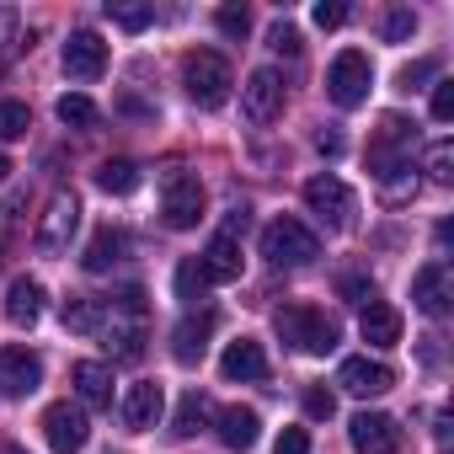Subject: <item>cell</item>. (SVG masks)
I'll list each match as a JSON object with an SVG mask.
<instances>
[{"mask_svg": "<svg viewBox=\"0 0 454 454\" xmlns=\"http://www.w3.org/2000/svg\"><path fill=\"white\" fill-rule=\"evenodd\" d=\"M337 385L348 390V395H385L390 385H395V369L390 364H380V358H348L342 369H337Z\"/></svg>", "mask_w": 454, "mask_h": 454, "instance_id": "cell-17", "label": "cell"}, {"mask_svg": "<svg viewBox=\"0 0 454 454\" xmlns=\"http://www.w3.org/2000/svg\"><path fill=\"white\" fill-rule=\"evenodd\" d=\"M160 411H166V390H160L155 380L129 385V390H123V401H118V417H123V427H129V433L155 427V422H160Z\"/></svg>", "mask_w": 454, "mask_h": 454, "instance_id": "cell-16", "label": "cell"}, {"mask_svg": "<svg viewBox=\"0 0 454 454\" xmlns=\"http://www.w3.org/2000/svg\"><path fill=\"white\" fill-rule=\"evenodd\" d=\"M332 411H337V395H332L326 385H310V390H305V417L321 422V417H332Z\"/></svg>", "mask_w": 454, "mask_h": 454, "instance_id": "cell-39", "label": "cell"}, {"mask_svg": "<svg viewBox=\"0 0 454 454\" xmlns=\"http://www.w3.org/2000/svg\"><path fill=\"white\" fill-rule=\"evenodd\" d=\"M123 252H129V236L113 231V224H102V231L91 236V247H86V257H81V268L86 273H113L123 262Z\"/></svg>", "mask_w": 454, "mask_h": 454, "instance_id": "cell-23", "label": "cell"}, {"mask_svg": "<svg viewBox=\"0 0 454 454\" xmlns=\"http://www.w3.org/2000/svg\"><path fill=\"white\" fill-rule=\"evenodd\" d=\"M214 27H219L224 38H247V33H252V12H247V6H219V12H214Z\"/></svg>", "mask_w": 454, "mask_h": 454, "instance_id": "cell-32", "label": "cell"}, {"mask_svg": "<svg viewBox=\"0 0 454 454\" xmlns=\"http://www.w3.org/2000/svg\"><path fill=\"white\" fill-rule=\"evenodd\" d=\"M43 385V364L27 348H0V395L6 401H27Z\"/></svg>", "mask_w": 454, "mask_h": 454, "instance_id": "cell-12", "label": "cell"}, {"mask_svg": "<svg viewBox=\"0 0 454 454\" xmlns=\"http://www.w3.org/2000/svg\"><path fill=\"white\" fill-rule=\"evenodd\" d=\"M268 43H273V54H300V27L294 22H273Z\"/></svg>", "mask_w": 454, "mask_h": 454, "instance_id": "cell-40", "label": "cell"}, {"mask_svg": "<svg viewBox=\"0 0 454 454\" xmlns=\"http://www.w3.org/2000/svg\"><path fill=\"white\" fill-rule=\"evenodd\" d=\"M198 268H203V278H208V284H236V278H241V241L219 231V236L203 247Z\"/></svg>", "mask_w": 454, "mask_h": 454, "instance_id": "cell-20", "label": "cell"}, {"mask_svg": "<svg viewBox=\"0 0 454 454\" xmlns=\"http://www.w3.org/2000/svg\"><path fill=\"white\" fill-rule=\"evenodd\" d=\"M97 187L113 192V198H129V192L139 187V166H134V160H102V166H97Z\"/></svg>", "mask_w": 454, "mask_h": 454, "instance_id": "cell-26", "label": "cell"}, {"mask_svg": "<svg viewBox=\"0 0 454 454\" xmlns=\"http://www.w3.org/2000/svg\"><path fill=\"white\" fill-rule=\"evenodd\" d=\"M427 176L443 187V182H454V145L449 139H438L433 150H427Z\"/></svg>", "mask_w": 454, "mask_h": 454, "instance_id": "cell-34", "label": "cell"}, {"mask_svg": "<svg viewBox=\"0 0 454 454\" xmlns=\"http://www.w3.org/2000/svg\"><path fill=\"white\" fill-rule=\"evenodd\" d=\"M369 86H374V70H369V54L358 49H342L326 70V97L337 107H364L369 102Z\"/></svg>", "mask_w": 454, "mask_h": 454, "instance_id": "cell-8", "label": "cell"}, {"mask_svg": "<svg viewBox=\"0 0 454 454\" xmlns=\"http://www.w3.org/2000/svg\"><path fill=\"white\" fill-rule=\"evenodd\" d=\"M214 433H219V443H224V449H252V443H257V433H262V417H257L252 406H224Z\"/></svg>", "mask_w": 454, "mask_h": 454, "instance_id": "cell-22", "label": "cell"}, {"mask_svg": "<svg viewBox=\"0 0 454 454\" xmlns=\"http://www.w3.org/2000/svg\"><path fill=\"white\" fill-rule=\"evenodd\" d=\"M305 208L326 224V231H353V214H358L353 187L342 176H332V171H321V176L305 182Z\"/></svg>", "mask_w": 454, "mask_h": 454, "instance_id": "cell-6", "label": "cell"}, {"mask_svg": "<svg viewBox=\"0 0 454 454\" xmlns=\"http://www.w3.org/2000/svg\"><path fill=\"white\" fill-rule=\"evenodd\" d=\"M208 294V278H203V268H198V257H187L182 268H176V300H187V305H198Z\"/></svg>", "mask_w": 454, "mask_h": 454, "instance_id": "cell-31", "label": "cell"}, {"mask_svg": "<svg viewBox=\"0 0 454 454\" xmlns=\"http://www.w3.org/2000/svg\"><path fill=\"white\" fill-rule=\"evenodd\" d=\"M262 257L273 262V268H305V262H316L321 257V236L310 231L305 219H273L268 231H262Z\"/></svg>", "mask_w": 454, "mask_h": 454, "instance_id": "cell-5", "label": "cell"}, {"mask_svg": "<svg viewBox=\"0 0 454 454\" xmlns=\"http://www.w3.org/2000/svg\"><path fill=\"white\" fill-rule=\"evenodd\" d=\"M433 118H438V123H449V118H454V81H449V75H438V81H433Z\"/></svg>", "mask_w": 454, "mask_h": 454, "instance_id": "cell-37", "label": "cell"}, {"mask_svg": "<svg viewBox=\"0 0 454 454\" xmlns=\"http://www.w3.org/2000/svg\"><path fill=\"white\" fill-rule=\"evenodd\" d=\"M107 17H113L118 27L139 33V27H150V22H155V6H118V0H107Z\"/></svg>", "mask_w": 454, "mask_h": 454, "instance_id": "cell-33", "label": "cell"}, {"mask_svg": "<svg viewBox=\"0 0 454 454\" xmlns=\"http://www.w3.org/2000/svg\"><path fill=\"white\" fill-rule=\"evenodd\" d=\"M273 454H310V433L305 427H284L278 443H273Z\"/></svg>", "mask_w": 454, "mask_h": 454, "instance_id": "cell-41", "label": "cell"}, {"mask_svg": "<svg viewBox=\"0 0 454 454\" xmlns=\"http://www.w3.org/2000/svg\"><path fill=\"white\" fill-rule=\"evenodd\" d=\"M43 438H49L54 454H81L86 438H91L86 406H75V401H54V406L43 411Z\"/></svg>", "mask_w": 454, "mask_h": 454, "instance_id": "cell-10", "label": "cell"}, {"mask_svg": "<svg viewBox=\"0 0 454 454\" xmlns=\"http://www.w3.org/2000/svg\"><path fill=\"white\" fill-rule=\"evenodd\" d=\"M182 86H187V97H192L198 107H224V102H231L236 75H231V65H224V54L192 49V54L182 59Z\"/></svg>", "mask_w": 454, "mask_h": 454, "instance_id": "cell-4", "label": "cell"}, {"mask_svg": "<svg viewBox=\"0 0 454 454\" xmlns=\"http://www.w3.org/2000/svg\"><path fill=\"white\" fill-rule=\"evenodd\" d=\"M203 417H208V395H203V390H187L182 406H176V417H171V433H176V438H192V433L203 427Z\"/></svg>", "mask_w": 454, "mask_h": 454, "instance_id": "cell-28", "label": "cell"}, {"mask_svg": "<svg viewBox=\"0 0 454 454\" xmlns=\"http://www.w3.org/2000/svg\"><path fill=\"white\" fill-rule=\"evenodd\" d=\"M27 129H33V113H27V102H0V145L22 139Z\"/></svg>", "mask_w": 454, "mask_h": 454, "instance_id": "cell-30", "label": "cell"}, {"mask_svg": "<svg viewBox=\"0 0 454 454\" xmlns=\"http://www.w3.org/2000/svg\"><path fill=\"white\" fill-rule=\"evenodd\" d=\"M411 305L422 310V316H449V305H454V273H449V262H427V268H417V278H411Z\"/></svg>", "mask_w": 454, "mask_h": 454, "instance_id": "cell-13", "label": "cell"}, {"mask_svg": "<svg viewBox=\"0 0 454 454\" xmlns=\"http://www.w3.org/2000/svg\"><path fill=\"white\" fill-rule=\"evenodd\" d=\"M70 385H75V395H81V406H113V369L107 364H97V358H81L75 369H70Z\"/></svg>", "mask_w": 454, "mask_h": 454, "instance_id": "cell-21", "label": "cell"}, {"mask_svg": "<svg viewBox=\"0 0 454 454\" xmlns=\"http://www.w3.org/2000/svg\"><path fill=\"white\" fill-rule=\"evenodd\" d=\"M6 176H12V160H6V155H0V182H6Z\"/></svg>", "mask_w": 454, "mask_h": 454, "instance_id": "cell-45", "label": "cell"}, {"mask_svg": "<svg viewBox=\"0 0 454 454\" xmlns=\"http://www.w3.org/2000/svg\"><path fill=\"white\" fill-rule=\"evenodd\" d=\"M427 75H438V65H433V59L406 65V70H401V91H417V81H427Z\"/></svg>", "mask_w": 454, "mask_h": 454, "instance_id": "cell-43", "label": "cell"}, {"mask_svg": "<svg viewBox=\"0 0 454 454\" xmlns=\"http://www.w3.org/2000/svg\"><path fill=\"white\" fill-rule=\"evenodd\" d=\"M411 139H417V123H406L401 113H385L374 139H369V171L374 182H390L401 171H411Z\"/></svg>", "mask_w": 454, "mask_h": 454, "instance_id": "cell-3", "label": "cell"}, {"mask_svg": "<svg viewBox=\"0 0 454 454\" xmlns=\"http://www.w3.org/2000/svg\"><path fill=\"white\" fill-rule=\"evenodd\" d=\"M75 231H81V203H75V192H54L49 208H43V219H38V231H33V247L43 257H59V252H70Z\"/></svg>", "mask_w": 454, "mask_h": 454, "instance_id": "cell-7", "label": "cell"}, {"mask_svg": "<svg viewBox=\"0 0 454 454\" xmlns=\"http://www.w3.org/2000/svg\"><path fill=\"white\" fill-rule=\"evenodd\" d=\"M54 113H59V123H65V129H91V123H97V102H91V97H81V91L59 97V107H54Z\"/></svg>", "mask_w": 454, "mask_h": 454, "instance_id": "cell-29", "label": "cell"}, {"mask_svg": "<svg viewBox=\"0 0 454 454\" xmlns=\"http://www.w3.org/2000/svg\"><path fill=\"white\" fill-rule=\"evenodd\" d=\"M43 316V284L38 278H12L6 289V321L12 326H33Z\"/></svg>", "mask_w": 454, "mask_h": 454, "instance_id": "cell-24", "label": "cell"}, {"mask_svg": "<svg viewBox=\"0 0 454 454\" xmlns=\"http://www.w3.org/2000/svg\"><path fill=\"white\" fill-rule=\"evenodd\" d=\"M160 214L171 231H192V224L203 219V182L192 171H166L160 182Z\"/></svg>", "mask_w": 454, "mask_h": 454, "instance_id": "cell-9", "label": "cell"}, {"mask_svg": "<svg viewBox=\"0 0 454 454\" xmlns=\"http://www.w3.org/2000/svg\"><path fill=\"white\" fill-rule=\"evenodd\" d=\"M273 326H278V337H284L294 353H305V358H326V353L337 348V321H332L326 310H316V305H284V310L273 316Z\"/></svg>", "mask_w": 454, "mask_h": 454, "instance_id": "cell-2", "label": "cell"}, {"mask_svg": "<svg viewBox=\"0 0 454 454\" xmlns=\"http://www.w3.org/2000/svg\"><path fill=\"white\" fill-rule=\"evenodd\" d=\"M27 208V192H6V203H0V252H6L12 231H17V214Z\"/></svg>", "mask_w": 454, "mask_h": 454, "instance_id": "cell-35", "label": "cell"}, {"mask_svg": "<svg viewBox=\"0 0 454 454\" xmlns=\"http://www.w3.org/2000/svg\"><path fill=\"white\" fill-rule=\"evenodd\" d=\"M214 326H219V316H214V310H187V316L171 326V358H176V364H198V358L208 353Z\"/></svg>", "mask_w": 454, "mask_h": 454, "instance_id": "cell-15", "label": "cell"}, {"mask_svg": "<svg viewBox=\"0 0 454 454\" xmlns=\"http://www.w3.org/2000/svg\"><path fill=\"white\" fill-rule=\"evenodd\" d=\"M219 374H224V380H241V385L268 380V353H262V342H257V337H236L231 348H224V358H219Z\"/></svg>", "mask_w": 454, "mask_h": 454, "instance_id": "cell-18", "label": "cell"}, {"mask_svg": "<svg viewBox=\"0 0 454 454\" xmlns=\"http://www.w3.org/2000/svg\"><path fill=\"white\" fill-rule=\"evenodd\" d=\"M337 289H342V300H348V305H374V284H369L364 273H348Z\"/></svg>", "mask_w": 454, "mask_h": 454, "instance_id": "cell-38", "label": "cell"}, {"mask_svg": "<svg viewBox=\"0 0 454 454\" xmlns=\"http://www.w3.org/2000/svg\"><path fill=\"white\" fill-rule=\"evenodd\" d=\"M310 17H316V27H326V33H332V27H342V22H348V6H342V0H321Z\"/></svg>", "mask_w": 454, "mask_h": 454, "instance_id": "cell-42", "label": "cell"}, {"mask_svg": "<svg viewBox=\"0 0 454 454\" xmlns=\"http://www.w3.org/2000/svg\"><path fill=\"white\" fill-rule=\"evenodd\" d=\"M107 70V43L97 33H70L65 43V75L70 81H97Z\"/></svg>", "mask_w": 454, "mask_h": 454, "instance_id": "cell-19", "label": "cell"}, {"mask_svg": "<svg viewBox=\"0 0 454 454\" xmlns=\"http://www.w3.org/2000/svg\"><path fill=\"white\" fill-rule=\"evenodd\" d=\"M411 33H417V17H411L406 6H395V12L385 17V38H390V43H406Z\"/></svg>", "mask_w": 454, "mask_h": 454, "instance_id": "cell-36", "label": "cell"}, {"mask_svg": "<svg viewBox=\"0 0 454 454\" xmlns=\"http://www.w3.org/2000/svg\"><path fill=\"white\" fill-rule=\"evenodd\" d=\"M358 332H364L369 348H395V342H401V310H395V305H364Z\"/></svg>", "mask_w": 454, "mask_h": 454, "instance_id": "cell-25", "label": "cell"}, {"mask_svg": "<svg viewBox=\"0 0 454 454\" xmlns=\"http://www.w3.org/2000/svg\"><path fill=\"white\" fill-rule=\"evenodd\" d=\"M102 337H107V353L118 364H134L145 353V337H150V305H145V289L129 284L118 300H102Z\"/></svg>", "mask_w": 454, "mask_h": 454, "instance_id": "cell-1", "label": "cell"}, {"mask_svg": "<svg viewBox=\"0 0 454 454\" xmlns=\"http://www.w3.org/2000/svg\"><path fill=\"white\" fill-rule=\"evenodd\" d=\"M348 443H353L358 454H395V449H401V427H395V417H385V411H358V417L348 422Z\"/></svg>", "mask_w": 454, "mask_h": 454, "instance_id": "cell-14", "label": "cell"}, {"mask_svg": "<svg viewBox=\"0 0 454 454\" xmlns=\"http://www.w3.org/2000/svg\"><path fill=\"white\" fill-rule=\"evenodd\" d=\"M241 113H247V123H273L278 113H284V75L278 70H252L247 75V86H241Z\"/></svg>", "mask_w": 454, "mask_h": 454, "instance_id": "cell-11", "label": "cell"}, {"mask_svg": "<svg viewBox=\"0 0 454 454\" xmlns=\"http://www.w3.org/2000/svg\"><path fill=\"white\" fill-rule=\"evenodd\" d=\"M0 454H27V449H22V443H6V449H0Z\"/></svg>", "mask_w": 454, "mask_h": 454, "instance_id": "cell-46", "label": "cell"}, {"mask_svg": "<svg viewBox=\"0 0 454 454\" xmlns=\"http://www.w3.org/2000/svg\"><path fill=\"white\" fill-rule=\"evenodd\" d=\"M65 332H81V337H91V332H102V300H86V294H70V300H65Z\"/></svg>", "mask_w": 454, "mask_h": 454, "instance_id": "cell-27", "label": "cell"}, {"mask_svg": "<svg viewBox=\"0 0 454 454\" xmlns=\"http://www.w3.org/2000/svg\"><path fill=\"white\" fill-rule=\"evenodd\" d=\"M316 150H321V155H342V134H326V129H321V134H316Z\"/></svg>", "mask_w": 454, "mask_h": 454, "instance_id": "cell-44", "label": "cell"}]
</instances>
